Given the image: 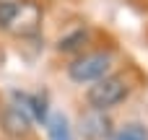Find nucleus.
<instances>
[{"label": "nucleus", "instance_id": "8", "mask_svg": "<svg viewBox=\"0 0 148 140\" xmlns=\"http://www.w3.org/2000/svg\"><path fill=\"white\" fill-rule=\"evenodd\" d=\"M109 140H148V130L143 125H125L122 130H117Z\"/></svg>", "mask_w": 148, "mask_h": 140}, {"label": "nucleus", "instance_id": "1", "mask_svg": "<svg viewBox=\"0 0 148 140\" xmlns=\"http://www.w3.org/2000/svg\"><path fill=\"white\" fill-rule=\"evenodd\" d=\"M130 94V86L122 75H104L99 81H94V86L86 91V99L91 104V109H99V112H107L112 107H117L120 101H125Z\"/></svg>", "mask_w": 148, "mask_h": 140}, {"label": "nucleus", "instance_id": "3", "mask_svg": "<svg viewBox=\"0 0 148 140\" xmlns=\"http://www.w3.org/2000/svg\"><path fill=\"white\" fill-rule=\"evenodd\" d=\"M109 65H112L109 52H88L68 65V75L73 83H94V81L109 75Z\"/></svg>", "mask_w": 148, "mask_h": 140}, {"label": "nucleus", "instance_id": "7", "mask_svg": "<svg viewBox=\"0 0 148 140\" xmlns=\"http://www.w3.org/2000/svg\"><path fill=\"white\" fill-rule=\"evenodd\" d=\"M47 132H49V140H73L70 135V127H68V120H65V114H60V112H52L49 117H47Z\"/></svg>", "mask_w": 148, "mask_h": 140}, {"label": "nucleus", "instance_id": "2", "mask_svg": "<svg viewBox=\"0 0 148 140\" xmlns=\"http://www.w3.org/2000/svg\"><path fill=\"white\" fill-rule=\"evenodd\" d=\"M0 29L8 31V34H13V36H21V39L34 36L42 29V8H39V3H34V0H18V5L0 23Z\"/></svg>", "mask_w": 148, "mask_h": 140}, {"label": "nucleus", "instance_id": "9", "mask_svg": "<svg viewBox=\"0 0 148 140\" xmlns=\"http://www.w3.org/2000/svg\"><path fill=\"white\" fill-rule=\"evenodd\" d=\"M86 36H88V34H86L83 29H75L73 34H68V36H62V39L57 42V49H60V52H73V49H78V47L86 42Z\"/></svg>", "mask_w": 148, "mask_h": 140}, {"label": "nucleus", "instance_id": "6", "mask_svg": "<svg viewBox=\"0 0 148 140\" xmlns=\"http://www.w3.org/2000/svg\"><path fill=\"white\" fill-rule=\"evenodd\" d=\"M16 99V107L23 109L29 114V120H36V122H47V104L42 96H34V94H13Z\"/></svg>", "mask_w": 148, "mask_h": 140}, {"label": "nucleus", "instance_id": "5", "mask_svg": "<svg viewBox=\"0 0 148 140\" xmlns=\"http://www.w3.org/2000/svg\"><path fill=\"white\" fill-rule=\"evenodd\" d=\"M0 125H3V130H5V135H10V138H23V135H29V130H31L29 114H26L23 109H18L16 104H10V107L3 109Z\"/></svg>", "mask_w": 148, "mask_h": 140}, {"label": "nucleus", "instance_id": "4", "mask_svg": "<svg viewBox=\"0 0 148 140\" xmlns=\"http://www.w3.org/2000/svg\"><path fill=\"white\" fill-rule=\"evenodd\" d=\"M81 132L88 140H104L112 135V122H109V117L104 112L91 109V112H86L81 117Z\"/></svg>", "mask_w": 148, "mask_h": 140}]
</instances>
